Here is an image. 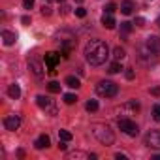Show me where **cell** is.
<instances>
[{
	"mask_svg": "<svg viewBox=\"0 0 160 160\" xmlns=\"http://www.w3.org/2000/svg\"><path fill=\"white\" fill-rule=\"evenodd\" d=\"M109 57V47L104 40H91L85 45V58L92 66H100L108 60Z\"/></svg>",
	"mask_w": 160,
	"mask_h": 160,
	"instance_id": "6da1fadb",
	"label": "cell"
},
{
	"mask_svg": "<svg viewBox=\"0 0 160 160\" xmlns=\"http://www.w3.org/2000/svg\"><path fill=\"white\" fill-rule=\"evenodd\" d=\"M92 134H94V138L102 143V145H106V147H109V145H113L115 143V134H113V130L108 126V124H92Z\"/></svg>",
	"mask_w": 160,
	"mask_h": 160,
	"instance_id": "7a4b0ae2",
	"label": "cell"
},
{
	"mask_svg": "<svg viewBox=\"0 0 160 160\" xmlns=\"http://www.w3.org/2000/svg\"><path fill=\"white\" fill-rule=\"evenodd\" d=\"M96 92L104 98H113L117 92H119V87L113 83V81H108V79H102V81L96 85Z\"/></svg>",
	"mask_w": 160,
	"mask_h": 160,
	"instance_id": "3957f363",
	"label": "cell"
},
{
	"mask_svg": "<svg viewBox=\"0 0 160 160\" xmlns=\"http://www.w3.org/2000/svg\"><path fill=\"white\" fill-rule=\"evenodd\" d=\"M117 124H119V128H121V130H122L126 136H130V138H136V136L139 134V128H138V124H136L134 121L126 119V117H124V119H119V122H117Z\"/></svg>",
	"mask_w": 160,
	"mask_h": 160,
	"instance_id": "277c9868",
	"label": "cell"
},
{
	"mask_svg": "<svg viewBox=\"0 0 160 160\" xmlns=\"http://www.w3.org/2000/svg\"><path fill=\"white\" fill-rule=\"evenodd\" d=\"M143 143L149 149H160V130H149L143 138Z\"/></svg>",
	"mask_w": 160,
	"mask_h": 160,
	"instance_id": "5b68a950",
	"label": "cell"
},
{
	"mask_svg": "<svg viewBox=\"0 0 160 160\" xmlns=\"http://www.w3.org/2000/svg\"><path fill=\"white\" fill-rule=\"evenodd\" d=\"M58 62H60V55H58V53L51 51V53L45 55V66H47V70H49L51 75H55V68H57Z\"/></svg>",
	"mask_w": 160,
	"mask_h": 160,
	"instance_id": "8992f818",
	"label": "cell"
},
{
	"mask_svg": "<svg viewBox=\"0 0 160 160\" xmlns=\"http://www.w3.org/2000/svg\"><path fill=\"white\" fill-rule=\"evenodd\" d=\"M19 126H21V117H19V115H8V117L4 119V128H6V130L15 132Z\"/></svg>",
	"mask_w": 160,
	"mask_h": 160,
	"instance_id": "52a82bcc",
	"label": "cell"
},
{
	"mask_svg": "<svg viewBox=\"0 0 160 160\" xmlns=\"http://www.w3.org/2000/svg\"><path fill=\"white\" fill-rule=\"evenodd\" d=\"M138 53H139V60H143V62H152L156 58V53L152 49H149L147 45H141L138 49Z\"/></svg>",
	"mask_w": 160,
	"mask_h": 160,
	"instance_id": "ba28073f",
	"label": "cell"
},
{
	"mask_svg": "<svg viewBox=\"0 0 160 160\" xmlns=\"http://www.w3.org/2000/svg\"><path fill=\"white\" fill-rule=\"evenodd\" d=\"M36 104L42 108V109H49L51 111V115H55L57 113V108L53 106V102H51V98H47V96H36Z\"/></svg>",
	"mask_w": 160,
	"mask_h": 160,
	"instance_id": "9c48e42d",
	"label": "cell"
},
{
	"mask_svg": "<svg viewBox=\"0 0 160 160\" xmlns=\"http://www.w3.org/2000/svg\"><path fill=\"white\" fill-rule=\"evenodd\" d=\"M145 45H147L149 49H152L156 55H160V36H149V38L145 40Z\"/></svg>",
	"mask_w": 160,
	"mask_h": 160,
	"instance_id": "30bf717a",
	"label": "cell"
},
{
	"mask_svg": "<svg viewBox=\"0 0 160 160\" xmlns=\"http://www.w3.org/2000/svg\"><path fill=\"white\" fill-rule=\"evenodd\" d=\"M2 40L6 45H13L15 40H17V34L15 32H10V30H2Z\"/></svg>",
	"mask_w": 160,
	"mask_h": 160,
	"instance_id": "8fae6325",
	"label": "cell"
},
{
	"mask_svg": "<svg viewBox=\"0 0 160 160\" xmlns=\"http://www.w3.org/2000/svg\"><path fill=\"white\" fill-rule=\"evenodd\" d=\"M28 66H30V70H32V73H34V75H38V77H40V75L43 73V68H42V62H40V60L32 58V60L28 62Z\"/></svg>",
	"mask_w": 160,
	"mask_h": 160,
	"instance_id": "7c38bea8",
	"label": "cell"
},
{
	"mask_svg": "<svg viewBox=\"0 0 160 160\" xmlns=\"http://www.w3.org/2000/svg\"><path fill=\"white\" fill-rule=\"evenodd\" d=\"M36 149H47L49 145H51V139H49V136L47 134H43V136H40L38 139H36Z\"/></svg>",
	"mask_w": 160,
	"mask_h": 160,
	"instance_id": "4fadbf2b",
	"label": "cell"
},
{
	"mask_svg": "<svg viewBox=\"0 0 160 160\" xmlns=\"http://www.w3.org/2000/svg\"><path fill=\"white\" fill-rule=\"evenodd\" d=\"M8 94H10L12 98H15V100H17V98L21 96V87H19L17 83H12V85L8 87Z\"/></svg>",
	"mask_w": 160,
	"mask_h": 160,
	"instance_id": "5bb4252c",
	"label": "cell"
},
{
	"mask_svg": "<svg viewBox=\"0 0 160 160\" xmlns=\"http://www.w3.org/2000/svg\"><path fill=\"white\" fill-rule=\"evenodd\" d=\"M102 25H104L106 28H113V27H115V19H113V15H111V13H104V17H102Z\"/></svg>",
	"mask_w": 160,
	"mask_h": 160,
	"instance_id": "9a60e30c",
	"label": "cell"
},
{
	"mask_svg": "<svg viewBox=\"0 0 160 160\" xmlns=\"http://www.w3.org/2000/svg\"><path fill=\"white\" fill-rule=\"evenodd\" d=\"M134 12V4L130 2V0H124V2L121 4V13H124V15H130Z\"/></svg>",
	"mask_w": 160,
	"mask_h": 160,
	"instance_id": "2e32d148",
	"label": "cell"
},
{
	"mask_svg": "<svg viewBox=\"0 0 160 160\" xmlns=\"http://www.w3.org/2000/svg\"><path fill=\"white\" fill-rule=\"evenodd\" d=\"M66 85H68L70 89H79V87H81V81H79L77 77L70 75V77H66Z\"/></svg>",
	"mask_w": 160,
	"mask_h": 160,
	"instance_id": "e0dca14e",
	"label": "cell"
},
{
	"mask_svg": "<svg viewBox=\"0 0 160 160\" xmlns=\"http://www.w3.org/2000/svg\"><path fill=\"white\" fill-rule=\"evenodd\" d=\"M124 57H126V51H124L121 45H117V47L113 49V58H115V60H122Z\"/></svg>",
	"mask_w": 160,
	"mask_h": 160,
	"instance_id": "ac0fdd59",
	"label": "cell"
},
{
	"mask_svg": "<svg viewBox=\"0 0 160 160\" xmlns=\"http://www.w3.org/2000/svg\"><path fill=\"white\" fill-rule=\"evenodd\" d=\"M89 156H91V154L81 152V151H73V152H68V154H66L68 160H73V158H89Z\"/></svg>",
	"mask_w": 160,
	"mask_h": 160,
	"instance_id": "d6986e66",
	"label": "cell"
},
{
	"mask_svg": "<svg viewBox=\"0 0 160 160\" xmlns=\"http://www.w3.org/2000/svg\"><path fill=\"white\" fill-rule=\"evenodd\" d=\"M122 70V66H121V60H115L113 64H109V73H117V72H121Z\"/></svg>",
	"mask_w": 160,
	"mask_h": 160,
	"instance_id": "ffe728a7",
	"label": "cell"
},
{
	"mask_svg": "<svg viewBox=\"0 0 160 160\" xmlns=\"http://www.w3.org/2000/svg\"><path fill=\"white\" fill-rule=\"evenodd\" d=\"M64 102H66L68 106H72V104L77 102V96H75V94H64Z\"/></svg>",
	"mask_w": 160,
	"mask_h": 160,
	"instance_id": "44dd1931",
	"label": "cell"
},
{
	"mask_svg": "<svg viewBox=\"0 0 160 160\" xmlns=\"http://www.w3.org/2000/svg\"><path fill=\"white\" fill-rule=\"evenodd\" d=\"M85 108H87V111H96V109H98V102H96V100H89Z\"/></svg>",
	"mask_w": 160,
	"mask_h": 160,
	"instance_id": "7402d4cb",
	"label": "cell"
},
{
	"mask_svg": "<svg viewBox=\"0 0 160 160\" xmlns=\"http://www.w3.org/2000/svg\"><path fill=\"white\" fill-rule=\"evenodd\" d=\"M58 138H60L62 141H70V139H72V134H70L68 130H60V132H58Z\"/></svg>",
	"mask_w": 160,
	"mask_h": 160,
	"instance_id": "603a6c76",
	"label": "cell"
},
{
	"mask_svg": "<svg viewBox=\"0 0 160 160\" xmlns=\"http://www.w3.org/2000/svg\"><path fill=\"white\" fill-rule=\"evenodd\" d=\"M47 87H49L51 92H60V83H57V81H51Z\"/></svg>",
	"mask_w": 160,
	"mask_h": 160,
	"instance_id": "cb8c5ba5",
	"label": "cell"
},
{
	"mask_svg": "<svg viewBox=\"0 0 160 160\" xmlns=\"http://www.w3.org/2000/svg\"><path fill=\"white\" fill-rule=\"evenodd\" d=\"M152 119L160 122V104H156V106L152 108Z\"/></svg>",
	"mask_w": 160,
	"mask_h": 160,
	"instance_id": "d4e9b609",
	"label": "cell"
},
{
	"mask_svg": "<svg viewBox=\"0 0 160 160\" xmlns=\"http://www.w3.org/2000/svg\"><path fill=\"white\" fill-rule=\"evenodd\" d=\"M121 30H122L124 34H128V32L132 30V23H128V21H124V23H121Z\"/></svg>",
	"mask_w": 160,
	"mask_h": 160,
	"instance_id": "484cf974",
	"label": "cell"
},
{
	"mask_svg": "<svg viewBox=\"0 0 160 160\" xmlns=\"http://www.w3.org/2000/svg\"><path fill=\"white\" fill-rule=\"evenodd\" d=\"M104 10H106V13H111V15H113V13H115V10H117V6H115L113 2H109V4H108Z\"/></svg>",
	"mask_w": 160,
	"mask_h": 160,
	"instance_id": "4316f807",
	"label": "cell"
},
{
	"mask_svg": "<svg viewBox=\"0 0 160 160\" xmlns=\"http://www.w3.org/2000/svg\"><path fill=\"white\" fill-rule=\"evenodd\" d=\"M75 15H77V17H81V19H83V17L87 15V10H85V8H75Z\"/></svg>",
	"mask_w": 160,
	"mask_h": 160,
	"instance_id": "83f0119b",
	"label": "cell"
},
{
	"mask_svg": "<svg viewBox=\"0 0 160 160\" xmlns=\"http://www.w3.org/2000/svg\"><path fill=\"white\" fill-rule=\"evenodd\" d=\"M23 6H25V10H30L34 6V0H23Z\"/></svg>",
	"mask_w": 160,
	"mask_h": 160,
	"instance_id": "f1b7e54d",
	"label": "cell"
},
{
	"mask_svg": "<svg viewBox=\"0 0 160 160\" xmlns=\"http://www.w3.org/2000/svg\"><path fill=\"white\" fill-rule=\"evenodd\" d=\"M126 79H134V70H132V68L126 70Z\"/></svg>",
	"mask_w": 160,
	"mask_h": 160,
	"instance_id": "f546056e",
	"label": "cell"
},
{
	"mask_svg": "<svg viewBox=\"0 0 160 160\" xmlns=\"http://www.w3.org/2000/svg\"><path fill=\"white\" fill-rule=\"evenodd\" d=\"M151 94H154V96H160V87H152V89H151Z\"/></svg>",
	"mask_w": 160,
	"mask_h": 160,
	"instance_id": "4dcf8cb0",
	"label": "cell"
},
{
	"mask_svg": "<svg viewBox=\"0 0 160 160\" xmlns=\"http://www.w3.org/2000/svg\"><path fill=\"white\" fill-rule=\"evenodd\" d=\"M42 13H43V15H49V13H51V8H49V6H43V8H42Z\"/></svg>",
	"mask_w": 160,
	"mask_h": 160,
	"instance_id": "1f68e13d",
	"label": "cell"
},
{
	"mask_svg": "<svg viewBox=\"0 0 160 160\" xmlns=\"http://www.w3.org/2000/svg\"><path fill=\"white\" fill-rule=\"evenodd\" d=\"M143 23H145L143 17H138V19H136V25H138V27H143Z\"/></svg>",
	"mask_w": 160,
	"mask_h": 160,
	"instance_id": "d6a6232c",
	"label": "cell"
},
{
	"mask_svg": "<svg viewBox=\"0 0 160 160\" xmlns=\"http://www.w3.org/2000/svg\"><path fill=\"white\" fill-rule=\"evenodd\" d=\"M115 158H117V160H126V154H122V152H117V154H115Z\"/></svg>",
	"mask_w": 160,
	"mask_h": 160,
	"instance_id": "836d02e7",
	"label": "cell"
},
{
	"mask_svg": "<svg viewBox=\"0 0 160 160\" xmlns=\"http://www.w3.org/2000/svg\"><path fill=\"white\" fill-rule=\"evenodd\" d=\"M58 149H60V151H66V149H68V147H66V141H62V143H58Z\"/></svg>",
	"mask_w": 160,
	"mask_h": 160,
	"instance_id": "e575fe53",
	"label": "cell"
},
{
	"mask_svg": "<svg viewBox=\"0 0 160 160\" xmlns=\"http://www.w3.org/2000/svg\"><path fill=\"white\" fill-rule=\"evenodd\" d=\"M21 21H23V23H25V25H28V23H30V17H27V15H25V17H23V19H21Z\"/></svg>",
	"mask_w": 160,
	"mask_h": 160,
	"instance_id": "d590c367",
	"label": "cell"
},
{
	"mask_svg": "<svg viewBox=\"0 0 160 160\" xmlns=\"http://www.w3.org/2000/svg\"><path fill=\"white\" fill-rule=\"evenodd\" d=\"M154 160H160V154H156V156H154Z\"/></svg>",
	"mask_w": 160,
	"mask_h": 160,
	"instance_id": "8d00e7d4",
	"label": "cell"
},
{
	"mask_svg": "<svg viewBox=\"0 0 160 160\" xmlns=\"http://www.w3.org/2000/svg\"><path fill=\"white\" fill-rule=\"evenodd\" d=\"M77 2H83V0H77Z\"/></svg>",
	"mask_w": 160,
	"mask_h": 160,
	"instance_id": "74e56055",
	"label": "cell"
},
{
	"mask_svg": "<svg viewBox=\"0 0 160 160\" xmlns=\"http://www.w3.org/2000/svg\"><path fill=\"white\" fill-rule=\"evenodd\" d=\"M58 2H64V0H58Z\"/></svg>",
	"mask_w": 160,
	"mask_h": 160,
	"instance_id": "f35d334b",
	"label": "cell"
},
{
	"mask_svg": "<svg viewBox=\"0 0 160 160\" xmlns=\"http://www.w3.org/2000/svg\"><path fill=\"white\" fill-rule=\"evenodd\" d=\"M45 2H49V0H45Z\"/></svg>",
	"mask_w": 160,
	"mask_h": 160,
	"instance_id": "ab89813d",
	"label": "cell"
}]
</instances>
